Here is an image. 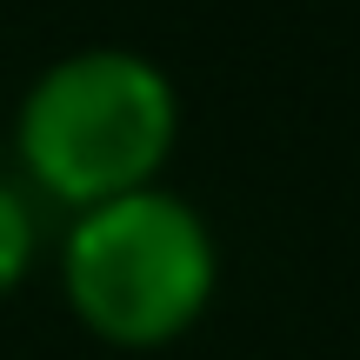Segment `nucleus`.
I'll return each instance as SVG.
<instances>
[{
	"instance_id": "obj_3",
	"label": "nucleus",
	"mask_w": 360,
	"mask_h": 360,
	"mask_svg": "<svg viewBox=\"0 0 360 360\" xmlns=\"http://www.w3.org/2000/svg\"><path fill=\"white\" fill-rule=\"evenodd\" d=\"M34 247H40V227H34V207L20 200V193L0 180V300L13 294V287L27 281V267H34Z\"/></svg>"
},
{
	"instance_id": "obj_2",
	"label": "nucleus",
	"mask_w": 360,
	"mask_h": 360,
	"mask_svg": "<svg viewBox=\"0 0 360 360\" xmlns=\"http://www.w3.org/2000/svg\"><path fill=\"white\" fill-rule=\"evenodd\" d=\"M214 233L187 200L160 187L80 207L60 247V287L94 340L107 347H167L214 300Z\"/></svg>"
},
{
	"instance_id": "obj_1",
	"label": "nucleus",
	"mask_w": 360,
	"mask_h": 360,
	"mask_svg": "<svg viewBox=\"0 0 360 360\" xmlns=\"http://www.w3.org/2000/svg\"><path fill=\"white\" fill-rule=\"evenodd\" d=\"M174 80L127 47L67 53L20 101V160L74 214L154 187V174L174 154Z\"/></svg>"
}]
</instances>
